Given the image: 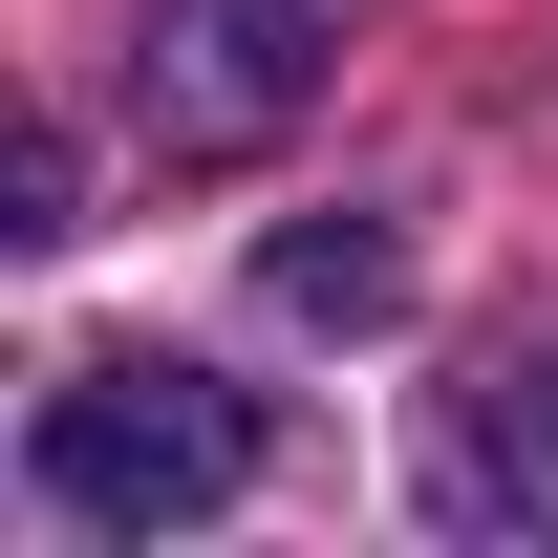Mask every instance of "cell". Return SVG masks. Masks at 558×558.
Returning <instances> with one entry per match:
<instances>
[{
    "instance_id": "1",
    "label": "cell",
    "mask_w": 558,
    "mask_h": 558,
    "mask_svg": "<svg viewBox=\"0 0 558 558\" xmlns=\"http://www.w3.org/2000/svg\"><path fill=\"white\" fill-rule=\"evenodd\" d=\"M22 473H44L65 537H172V515H215V494L258 473V429H236V387H194V365H65V387L22 409Z\"/></svg>"
},
{
    "instance_id": "2",
    "label": "cell",
    "mask_w": 558,
    "mask_h": 558,
    "mask_svg": "<svg viewBox=\"0 0 558 558\" xmlns=\"http://www.w3.org/2000/svg\"><path fill=\"white\" fill-rule=\"evenodd\" d=\"M323 22L344 0H150V108L194 150H258L301 86H323Z\"/></svg>"
},
{
    "instance_id": "3",
    "label": "cell",
    "mask_w": 558,
    "mask_h": 558,
    "mask_svg": "<svg viewBox=\"0 0 558 558\" xmlns=\"http://www.w3.org/2000/svg\"><path fill=\"white\" fill-rule=\"evenodd\" d=\"M258 301H279V323H387V301H409V258H387L365 215H344V236H258Z\"/></svg>"
},
{
    "instance_id": "4",
    "label": "cell",
    "mask_w": 558,
    "mask_h": 558,
    "mask_svg": "<svg viewBox=\"0 0 558 558\" xmlns=\"http://www.w3.org/2000/svg\"><path fill=\"white\" fill-rule=\"evenodd\" d=\"M451 494H515V515H558V387H515V409L451 429Z\"/></svg>"
}]
</instances>
